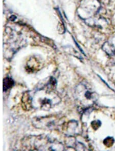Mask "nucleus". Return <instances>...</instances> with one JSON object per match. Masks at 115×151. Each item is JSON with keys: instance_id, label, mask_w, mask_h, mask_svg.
<instances>
[{"instance_id": "1", "label": "nucleus", "mask_w": 115, "mask_h": 151, "mask_svg": "<svg viewBox=\"0 0 115 151\" xmlns=\"http://www.w3.org/2000/svg\"><path fill=\"white\" fill-rule=\"evenodd\" d=\"M56 83L55 79L51 78L49 83L46 85V88L39 89L34 93L33 101H32L34 106L42 110L48 111L53 104L58 103V96L50 98L58 95L54 92Z\"/></svg>"}, {"instance_id": "2", "label": "nucleus", "mask_w": 115, "mask_h": 151, "mask_svg": "<svg viewBox=\"0 0 115 151\" xmlns=\"http://www.w3.org/2000/svg\"><path fill=\"white\" fill-rule=\"evenodd\" d=\"M75 94L77 101L84 106L91 105L96 100L95 93L89 90L85 85L77 86Z\"/></svg>"}, {"instance_id": "3", "label": "nucleus", "mask_w": 115, "mask_h": 151, "mask_svg": "<svg viewBox=\"0 0 115 151\" xmlns=\"http://www.w3.org/2000/svg\"><path fill=\"white\" fill-rule=\"evenodd\" d=\"M103 50L108 55H115V33L104 43Z\"/></svg>"}, {"instance_id": "4", "label": "nucleus", "mask_w": 115, "mask_h": 151, "mask_svg": "<svg viewBox=\"0 0 115 151\" xmlns=\"http://www.w3.org/2000/svg\"><path fill=\"white\" fill-rule=\"evenodd\" d=\"M14 81L10 78H6L3 79V91H6L13 87Z\"/></svg>"}, {"instance_id": "5", "label": "nucleus", "mask_w": 115, "mask_h": 151, "mask_svg": "<svg viewBox=\"0 0 115 151\" xmlns=\"http://www.w3.org/2000/svg\"><path fill=\"white\" fill-rule=\"evenodd\" d=\"M10 18H12V19H10L11 21H14V20H15V19H16V17H15V16L12 15V16H11V17H10Z\"/></svg>"}]
</instances>
